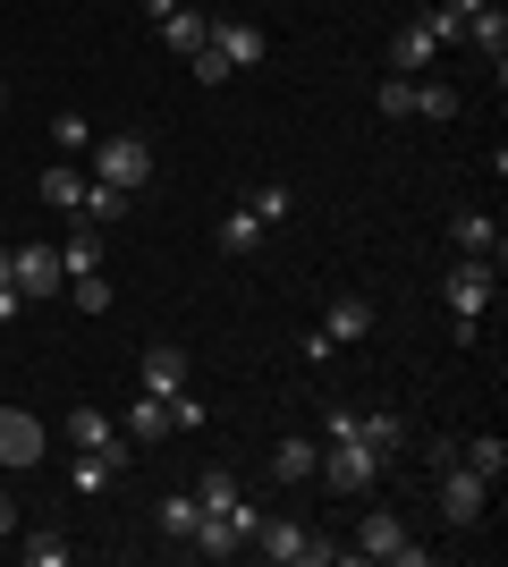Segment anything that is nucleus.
<instances>
[{"label": "nucleus", "mask_w": 508, "mask_h": 567, "mask_svg": "<svg viewBox=\"0 0 508 567\" xmlns=\"http://www.w3.org/2000/svg\"><path fill=\"white\" fill-rule=\"evenodd\" d=\"M440 297H449L458 339H475V331H484V313H491V297H500V271H491L484 255H458V262H449V280H440Z\"/></svg>", "instance_id": "f257e3e1"}, {"label": "nucleus", "mask_w": 508, "mask_h": 567, "mask_svg": "<svg viewBox=\"0 0 508 567\" xmlns=\"http://www.w3.org/2000/svg\"><path fill=\"white\" fill-rule=\"evenodd\" d=\"M255 550H263L271 567H339V559H348L331 534H314V525H297V517H263Z\"/></svg>", "instance_id": "f03ea898"}, {"label": "nucleus", "mask_w": 508, "mask_h": 567, "mask_svg": "<svg viewBox=\"0 0 508 567\" xmlns=\"http://www.w3.org/2000/svg\"><path fill=\"white\" fill-rule=\"evenodd\" d=\"M94 187H120L136 204L153 187V144L145 136H94Z\"/></svg>", "instance_id": "7ed1b4c3"}, {"label": "nucleus", "mask_w": 508, "mask_h": 567, "mask_svg": "<svg viewBox=\"0 0 508 567\" xmlns=\"http://www.w3.org/2000/svg\"><path fill=\"white\" fill-rule=\"evenodd\" d=\"M364 331H373V306H364V297H331L322 322L305 331V364H331V355L348 348V339H364Z\"/></svg>", "instance_id": "20e7f679"}, {"label": "nucleus", "mask_w": 508, "mask_h": 567, "mask_svg": "<svg viewBox=\"0 0 508 567\" xmlns=\"http://www.w3.org/2000/svg\"><path fill=\"white\" fill-rule=\"evenodd\" d=\"M484 508H491V483L475 466H440V525H449V534H466V525H484Z\"/></svg>", "instance_id": "39448f33"}, {"label": "nucleus", "mask_w": 508, "mask_h": 567, "mask_svg": "<svg viewBox=\"0 0 508 567\" xmlns=\"http://www.w3.org/2000/svg\"><path fill=\"white\" fill-rule=\"evenodd\" d=\"M204 51H212L220 69L238 76V69H255V60H263V51H271V34H263V25H255V18H212V43H204Z\"/></svg>", "instance_id": "423d86ee"}, {"label": "nucleus", "mask_w": 508, "mask_h": 567, "mask_svg": "<svg viewBox=\"0 0 508 567\" xmlns=\"http://www.w3.org/2000/svg\"><path fill=\"white\" fill-rule=\"evenodd\" d=\"M9 280H18L25 306H34V297H60V288H69V271H60V246H18V255H9Z\"/></svg>", "instance_id": "0eeeda50"}, {"label": "nucleus", "mask_w": 508, "mask_h": 567, "mask_svg": "<svg viewBox=\"0 0 508 567\" xmlns=\"http://www.w3.org/2000/svg\"><path fill=\"white\" fill-rule=\"evenodd\" d=\"M69 450H102V457H136V441L120 432V415H102V406H69Z\"/></svg>", "instance_id": "6e6552de"}, {"label": "nucleus", "mask_w": 508, "mask_h": 567, "mask_svg": "<svg viewBox=\"0 0 508 567\" xmlns=\"http://www.w3.org/2000/svg\"><path fill=\"white\" fill-rule=\"evenodd\" d=\"M0 466H9V474L43 466V424H34L25 406H0Z\"/></svg>", "instance_id": "1a4fd4ad"}, {"label": "nucleus", "mask_w": 508, "mask_h": 567, "mask_svg": "<svg viewBox=\"0 0 508 567\" xmlns=\"http://www.w3.org/2000/svg\"><path fill=\"white\" fill-rule=\"evenodd\" d=\"M398 550H407V517H398V508H364L348 559H398Z\"/></svg>", "instance_id": "9d476101"}, {"label": "nucleus", "mask_w": 508, "mask_h": 567, "mask_svg": "<svg viewBox=\"0 0 508 567\" xmlns=\"http://www.w3.org/2000/svg\"><path fill=\"white\" fill-rule=\"evenodd\" d=\"M433 60H440V43H433V25H424V18H407L398 34H390V76H424Z\"/></svg>", "instance_id": "9b49d317"}, {"label": "nucleus", "mask_w": 508, "mask_h": 567, "mask_svg": "<svg viewBox=\"0 0 508 567\" xmlns=\"http://www.w3.org/2000/svg\"><path fill=\"white\" fill-rule=\"evenodd\" d=\"M187 373H195V364H187V348H178V339H153V348H145V390H153V399H178V390H187Z\"/></svg>", "instance_id": "f8f14e48"}, {"label": "nucleus", "mask_w": 508, "mask_h": 567, "mask_svg": "<svg viewBox=\"0 0 508 567\" xmlns=\"http://www.w3.org/2000/svg\"><path fill=\"white\" fill-rule=\"evenodd\" d=\"M162 43H169V60H195V51L212 43V18H204L195 0H178V9L162 18Z\"/></svg>", "instance_id": "ddd939ff"}, {"label": "nucleus", "mask_w": 508, "mask_h": 567, "mask_svg": "<svg viewBox=\"0 0 508 567\" xmlns=\"http://www.w3.org/2000/svg\"><path fill=\"white\" fill-rule=\"evenodd\" d=\"M356 432H364V450L382 457V466H390V457H407V441H415V424H407V415H390V406L356 415Z\"/></svg>", "instance_id": "4468645a"}, {"label": "nucleus", "mask_w": 508, "mask_h": 567, "mask_svg": "<svg viewBox=\"0 0 508 567\" xmlns=\"http://www.w3.org/2000/svg\"><path fill=\"white\" fill-rule=\"evenodd\" d=\"M120 432H127V441H136V450H153V441H169V432H178V424H169V399H153V390H145V399H136V406H127V415H120Z\"/></svg>", "instance_id": "2eb2a0df"}, {"label": "nucleus", "mask_w": 508, "mask_h": 567, "mask_svg": "<svg viewBox=\"0 0 508 567\" xmlns=\"http://www.w3.org/2000/svg\"><path fill=\"white\" fill-rule=\"evenodd\" d=\"M449 237H458V255L500 262V220H491V213H458V220H449Z\"/></svg>", "instance_id": "dca6fc26"}, {"label": "nucleus", "mask_w": 508, "mask_h": 567, "mask_svg": "<svg viewBox=\"0 0 508 567\" xmlns=\"http://www.w3.org/2000/svg\"><path fill=\"white\" fill-rule=\"evenodd\" d=\"M263 220L246 213V204H229V213H220V255H263Z\"/></svg>", "instance_id": "f3484780"}, {"label": "nucleus", "mask_w": 508, "mask_h": 567, "mask_svg": "<svg viewBox=\"0 0 508 567\" xmlns=\"http://www.w3.org/2000/svg\"><path fill=\"white\" fill-rule=\"evenodd\" d=\"M43 204H51V213H85V169H76V162H51L43 169Z\"/></svg>", "instance_id": "a211bd4d"}, {"label": "nucleus", "mask_w": 508, "mask_h": 567, "mask_svg": "<svg viewBox=\"0 0 508 567\" xmlns=\"http://www.w3.org/2000/svg\"><path fill=\"white\" fill-rule=\"evenodd\" d=\"M314 457H322V441H305V432H289V441L271 450V474H280V483H314Z\"/></svg>", "instance_id": "6ab92c4d"}, {"label": "nucleus", "mask_w": 508, "mask_h": 567, "mask_svg": "<svg viewBox=\"0 0 508 567\" xmlns=\"http://www.w3.org/2000/svg\"><path fill=\"white\" fill-rule=\"evenodd\" d=\"M466 43L484 51L491 69H500V60H508V18H500V0H491V9H475V18H466Z\"/></svg>", "instance_id": "aec40b11"}, {"label": "nucleus", "mask_w": 508, "mask_h": 567, "mask_svg": "<svg viewBox=\"0 0 508 567\" xmlns=\"http://www.w3.org/2000/svg\"><path fill=\"white\" fill-rule=\"evenodd\" d=\"M60 271H69V280H76V271H102V229H94V220H76V229H69V246H60Z\"/></svg>", "instance_id": "412c9836"}, {"label": "nucleus", "mask_w": 508, "mask_h": 567, "mask_svg": "<svg viewBox=\"0 0 508 567\" xmlns=\"http://www.w3.org/2000/svg\"><path fill=\"white\" fill-rule=\"evenodd\" d=\"M458 457L484 474V483H500V474H508V441H500V432H475V441H458Z\"/></svg>", "instance_id": "4be33fe9"}, {"label": "nucleus", "mask_w": 508, "mask_h": 567, "mask_svg": "<svg viewBox=\"0 0 508 567\" xmlns=\"http://www.w3.org/2000/svg\"><path fill=\"white\" fill-rule=\"evenodd\" d=\"M120 457H102V450H76V474H69V483H76V492H85V499H94V492H111V483H120Z\"/></svg>", "instance_id": "5701e85b"}, {"label": "nucleus", "mask_w": 508, "mask_h": 567, "mask_svg": "<svg viewBox=\"0 0 508 567\" xmlns=\"http://www.w3.org/2000/svg\"><path fill=\"white\" fill-rule=\"evenodd\" d=\"M195 525H204V499H195V492H169L162 499V534H169V543H195Z\"/></svg>", "instance_id": "b1692460"}, {"label": "nucleus", "mask_w": 508, "mask_h": 567, "mask_svg": "<svg viewBox=\"0 0 508 567\" xmlns=\"http://www.w3.org/2000/svg\"><path fill=\"white\" fill-rule=\"evenodd\" d=\"M415 118H458V85H440V76H415Z\"/></svg>", "instance_id": "393cba45"}, {"label": "nucleus", "mask_w": 508, "mask_h": 567, "mask_svg": "<svg viewBox=\"0 0 508 567\" xmlns=\"http://www.w3.org/2000/svg\"><path fill=\"white\" fill-rule=\"evenodd\" d=\"M18 550H25V567H69V559H76V550H69V534H51V525H43V534H25Z\"/></svg>", "instance_id": "a878e982"}, {"label": "nucleus", "mask_w": 508, "mask_h": 567, "mask_svg": "<svg viewBox=\"0 0 508 567\" xmlns=\"http://www.w3.org/2000/svg\"><path fill=\"white\" fill-rule=\"evenodd\" d=\"M373 111L382 118H415V76H382V85H373Z\"/></svg>", "instance_id": "bb28decb"}, {"label": "nucleus", "mask_w": 508, "mask_h": 567, "mask_svg": "<svg viewBox=\"0 0 508 567\" xmlns=\"http://www.w3.org/2000/svg\"><path fill=\"white\" fill-rule=\"evenodd\" d=\"M51 153H60V162L94 153V136H85V118H76V111H60V118H51Z\"/></svg>", "instance_id": "cd10ccee"}, {"label": "nucleus", "mask_w": 508, "mask_h": 567, "mask_svg": "<svg viewBox=\"0 0 508 567\" xmlns=\"http://www.w3.org/2000/svg\"><path fill=\"white\" fill-rule=\"evenodd\" d=\"M289 204H297L289 187H255V195H246V213L263 220V229H280V220H289Z\"/></svg>", "instance_id": "c85d7f7f"}, {"label": "nucleus", "mask_w": 508, "mask_h": 567, "mask_svg": "<svg viewBox=\"0 0 508 567\" xmlns=\"http://www.w3.org/2000/svg\"><path fill=\"white\" fill-rule=\"evenodd\" d=\"M69 297H76V313H111V280H102V271H76Z\"/></svg>", "instance_id": "c756f323"}, {"label": "nucleus", "mask_w": 508, "mask_h": 567, "mask_svg": "<svg viewBox=\"0 0 508 567\" xmlns=\"http://www.w3.org/2000/svg\"><path fill=\"white\" fill-rule=\"evenodd\" d=\"M127 213V195L120 187H94V178H85V213H76V220H94V229H102V220H120Z\"/></svg>", "instance_id": "7c9ffc66"}, {"label": "nucleus", "mask_w": 508, "mask_h": 567, "mask_svg": "<svg viewBox=\"0 0 508 567\" xmlns=\"http://www.w3.org/2000/svg\"><path fill=\"white\" fill-rule=\"evenodd\" d=\"M169 424H178V432H204V424H212V406L195 399V390H178V399H169Z\"/></svg>", "instance_id": "2f4dec72"}, {"label": "nucleus", "mask_w": 508, "mask_h": 567, "mask_svg": "<svg viewBox=\"0 0 508 567\" xmlns=\"http://www.w3.org/2000/svg\"><path fill=\"white\" fill-rule=\"evenodd\" d=\"M424 25H433V43H440V51H449V43H466V18H458V9H449V0H440V9H433V18H424Z\"/></svg>", "instance_id": "473e14b6"}, {"label": "nucleus", "mask_w": 508, "mask_h": 567, "mask_svg": "<svg viewBox=\"0 0 508 567\" xmlns=\"http://www.w3.org/2000/svg\"><path fill=\"white\" fill-rule=\"evenodd\" d=\"M18 306H25V297H18V280L0 271V322H18Z\"/></svg>", "instance_id": "72a5a7b5"}, {"label": "nucleus", "mask_w": 508, "mask_h": 567, "mask_svg": "<svg viewBox=\"0 0 508 567\" xmlns=\"http://www.w3.org/2000/svg\"><path fill=\"white\" fill-rule=\"evenodd\" d=\"M9 534H18V508H9V499H0V543H9Z\"/></svg>", "instance_id": "f704fd0d"}, {"label": "nucleus", "mask_w": 508, "mask_h": 567, "mask_svg": "<svg viewBox=\"0 0 508 567\" xmlns=\"http://www.w3.org/2000/svg\"><path fill=\"white\" fill-rule=\"evenodd\" d=\"M169 9H178V0H145V18H153V25H162V18H169Z\"/></svg>", "instance_id": "c9c22d12"}]
</instances>
